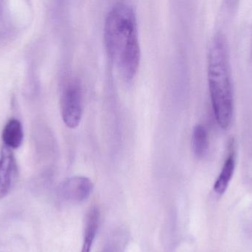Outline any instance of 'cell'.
<instances>
[{
  "mask_svg": "<svg viewBox=\"0 0 252 252\" xmlns=\"http://www.w3.org/2000/svg\"><path fill=\"white\" fill-rule=\"evenodd\" d=\"M106 50L122 78L130 82L136 76L140 63L136 10L127 2L112 7L104 25Z\"/></svg>",
  "mask_w": 252,
  "mask_h": 252,
  "instance_id": "obj_1",
  "label": "cell"
},
{
  "mask_svg": "<svg viewBox=\"0 0 252 252\" xmlns=\"http://www.w3.org/2000/svg\"><path fill=\"white\" fill-rule=\"evenodd\" d=\"M207 75L215 118L222 129H227L233 120L235 102L227 43L220 34L213 38L210 45Z\"/></svg>",
  "mask_w": 252,
  "mask_h": 252,
  "instance_id": "obj_2",
  "label": "cell"
},
{
  "mask_svg": "<svg viewBox=\"0 0 252 252\" xmlns=\"http://www.w3.org/2000/svg\"><path fill=\"white\" fill-rule=\"evenodd\" d=\"M61 112L66 127L75 129L80 125L84 106L82 88L78 81H69L63 89L61 98Z\"/></svg>",
  "mask_w": 252,
  "mask_h": 252,
  "instance_id": "obj_3",
  "label": "cell"
},
{
  "mask_svg": "<svg viewBox=\"0 0 252 252\" xmlns=\"http://www.w3.org/2000/svg\"><path fill=\"white\" fill-rule=\"evenodd\" d=\"M93 190V183L88 178L74 176L63 181L59 187V193L63 199L73 203L87 200Z\"/></svg>",
  "mask_w": 252,
  "mask_h": 252,
  "instance_id": "obj_4",
  "label": "cell"
},
{
  "mask_svg": "<svg viewBox=\"0 0 252 252\" xmlns=\"http://www.w3.org/2000/svg\"><path fill=\"white\" fill-rule=\"evenodd\" d=\"M17 176V164L9 148L4 147L0 155V198L11 190Z\"/></svg>",
  "mask_w": 252,
  "mask_h": 252,
  "instance_id": "obj_5",
  "label": "cell"
},
{
  "mask_svg": "<svg viewBox=\"0 0 252 252\" xmlns=\"http://www.w3.org/2000/svg\"><path fill=\"white\" fill-rule=\"evenodd\" d=\"M100 224V213L97 208L90 210L87 216L81 252H91Z\"/></svg>",
  "mask_w": 252,
  "mask_h": 252,
  "instance_id": "obj_6",
  "label": "cell"
},
{
  "mask_svg": "<svg viewBox=\"0 0 252 252\" xmlns=\"http://www.w3.org/2000/svg\"><path fill=\"white\" fill-rule=\"evenodd\" d=\"M3 142L9 149H17L24 139L23 127L19 120L10 119L4 126L1 135Z\"/></svg>",
  "mask_w": 252,
  "mask_h": 252,
  "instance_id": "obj_7",
  "label": "cell"
},
{
  "mask_svg": "<svg viewBox=\"0 0 252 252\" xmlns=\"http://www.w3.org/2000/svg\"><path fill=\"white\" fill-rule=\"evenodd\" d=\"M235 169V155L233 150L228 154L227 158L220 170L219 177L214 184V191L217 195L224 194L229 186V183L233 177Z\"/></svg>",
  "mask_w": 252,
  "mask_h": 252,
  "instance_id": "obj_8",
  "label": "cell"
},
{
  "mask_svg": "<svg viewBox=\"0 0 252 252\" xmlns=\"http://www.w3.org/2000/svg\"><path fill=\"white\" fill-rule=\"evenodd\" d=\"M192 148L198 158L207 155L209 149V135L207 128L202 124H197L192 135Z\"/></svg>",
  "mask_w": 252,
  "mask_h": 252,
  "instance_id": "obj_9",
  "label": "cell"
}]
</instances>
